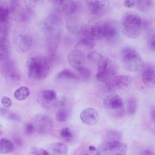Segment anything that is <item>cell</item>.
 Returning a JSON list of instances; mask_svg holds the SVG:
<instances>
[{"label":"cell","instance_id":"6da1fadb","mask_svg":"<svg viewBox=\"0 0 155 155\" xmlns=\"http://www.w3.org/2000/svg\"><path fill=\"white\" fill-rule=\"evenodd\" d=\"M28 77L35 81L43 80L53 69V61L48 56L39 53L31 54L26 62Z\"/></svg>","mask_w":155,"mask_h":155},{"label":"cell","instance_id":"7a4b0ae2","mask_svg":"<svg viewBox=\"0 0 155 155\" xmlns=\"http://www.w3.org/2000/svg\"><path fill=\"white\" fill-rule=\"evenodd\" d=\"M120 28L122 33L127 37L135 39L141 34L143 21L140 16L134 12H128L122 16Z\"/></svg>","mask_w":155,"mask_h":155},{"label":"cell","instance_id":"3957f363","mask_svg":"<svg viewBox=\"0 0 155 155\" xmlns=\"http://www.w3.org/2000/svg\"><path fill=\"white\" fill-rule=\"evenodd\" d=\"M12 39L15 49L20 53H25L29 51L33 43L32 33L29 28L26 26L16 28Z\"/></svg>","mask_w":155,"mask_h":155},{"label":"cell","instance_id":"277c9868","mask_svg":"<svg viewBox=\"0 0 155 155\" xmlns=\"http://www.w3.org/2000/svg\"><path fill=\"white\" fill-rule=\"evenodd\" d=\"M127 145L117 140H108L96 148V155H125Z\"/></svg>","mask_w":155,"mask_h":155},{"label":"cell","instance_id":"5b68a950","mask_svg":"<svg viewBox=\"0 0 155 155\" xmlns=\"http://www.w3.org/2000/svg\"><path fill=\"white\" fill-rule=\"evenodd\" d=\"M122 62L124 69L130 72H137L143 67V61L140 55L132 48H125L123 51Z\"/></svg>","mask_w":155,"mask_h":155},{"label":"cell","instance_id":"8992f818","mask_svg":"<svg viewBox=\"0 0 155 155\" xmlns=\"http://www.w3.org/2000/svg\"><path fill=\"white\" fill-rule=\"evenodd\" d=\"M96 79L99 82L106 83L115 77L118 71V65L114 59L105 58L100 65H98Z\"/></svg>","mask_w":155,"mask_h":155},{"label":"cell","instance_id":"52a82bcc","mask_svg":"<svg viewBox=\"0 0 155 155\" xmlns=\"http://www.w3.org/2000/svg\"><path fill=\"white\" fill-rule=\"evenodd\" d=\"M62 20L58 15L51 14L41 22V29L46 35H57L61 33Z\"/></svg>","mask_w":155,"mask_h":155},{"label":"cell","instance_id":"ba28073f","mask_svg":"<svg viewBox=\"0 0 155 155\" xmlns=\"http://www.w3.org/2000/svg\"><path fill=\"white\" fill-rule=\"evenodd\" d=\"M132 83V77L128 75H119L115 76L107 82H106V88L110 91L125 90L128 88Z\"/></svg>","mask_w":155,"mask_h":155},{"label":"cell","instance_id":"9c48e42d","mask_svg":"<svg viewBox=\"0 0 155 155\" xmlns=\"http://www.w3.org/2000/svg\"><path fill=\"white\" fill-rule=\"evenodd\" d=\"M59 98L56 91L51 89L43 90L38 94L37 101L39 104L44 108L51 109L56 107Z\"/></svg>","mask_w":155,"mask_h":155},{"label":"cell","instance_id":"30bf717a","mask_svg":"<svg viewBox=\"0 0 155 155\" xmlns=\"http://www.w3.org/2000/svg\"><path fill=\"white\" fill-rule=\"evenodd\" d=\"M31 122L34 127L35 132L38 134H47L53 128V120L46 115H37Z\"/></svg>","mask_w":155,"mask_h":155},{"label":"cell","instance_id":"8fae6325","mask_svg":"<svg viewBox=\"0 0 155 155\" xmlns=\"http://www.w3.org/2000/svg\"><path fill=\"white\" fill-rule=\"evenodd\" d=\"M87 6L91 14L94 16H102L106 14L110 9L109 0H87Z\"/></svg>","mask_w":155,"mask_h":155},{"label":"cell","instance_id":"7c38bea8","mask_svg":"<svg viewBox=\"0 0 155 155\" xmlns=\"http://www.w3.org/2000/svg\"><path fill=\"white\" fill-rule=\"evenodd\" d=\"M68 61L69 65L73 67L76 72L81 70L85 67L86 57L84 54L80 50H73L68 55Z\"/></svg>","mask_w":155,"mask_h":155},{"label":"cell","instance_id":"4fadbf2b","mask_svg":"<svg viewBox=\"0 0 155 155\" xmlns=\"http://www.w3.org/2000/svg\"><path fill=\"white\" fill-rule=\"evenodd\" d=\"M54 7L59 14L69 15L75 11L77 5L74 0H54Z\"/></svg>","mask_w":155,"mask_h":155},{"label":"cell","instance_id":"5bb4252c","mask_svg":"<svg viewBox=\"0 0 155 155\" xmlns=\"http://www.w3.org/2000/svg\"><path fill=\"white\" fill-rule=\"evenodd\" d=\"M120 37L119 29L113 22L103 23V39L110 43H116Z\"/></svg>","mask_w":155,"mask_h":155},{"label":"cell","instance_id":"9a60e30c","mask_svg":"<svg viewBox=\"0 0 155 155\" xmlns=\"http://www.w3.org/2000/svg\"><path fill=\"white\" fill-rule=\"evenodd\" d=\"M81 120L87 125H94L99 120V114L94 108L89 107L83 110L81 113Z\"/></svg>","mask_w":155,"mask_h":155},{"label":"cell","instance_id":"2e32d148","mask_svg":"<svg viewBox=\"0 0 155 155\" xmlns=\"http://www.w3.org/2000/svg\"><path fill=\"white\" fill-rule=\"evenodd\" d=\"M58 111L56 113V120L58 122H65L70 116V110L68 106V100L65 97L58 99L57 106Z\"/></svg>","mask_w":155,"mask_h":155},{"label":"cell","instance_id":"e0dca14e","mask_svg":"<svg viewBox=\"0 0 155 155\" xmlns=\"http://www.w3.org/2000/svg\"><path fill=\"white\" fill-rule=\"evenodd\" d=\"M103 105L106 108L112 110H119L124 108V101L119 95L110 94L103 98Z\"/></svg>","mask_w":155,"mask_h":155},{"label":"cell","instance_id":"ac0fdd59","mask_svg":"<svg viewBox=\"0 0 155 155\" xmlns=\"http://www.w3.org/2000/svg\"><path fill=\"white\" fill-rule=\"evenodd\" d=\"M142 81L146 87L155 88V65H148L143 69Z\"/></svg>","mask_w":155,"mask_h":155},{"label":"cell","instance_id":"d6986e66","mask_svg":"<svg viewBox=\"0 0 155 155\" xmlns=\"http://www.w3.org/2000/svg\"><path fill=\"white\" fill-rule=\"evenodd\" d=\"M84 35L92 39H103V23H95L84 30Z\"/></svg>","mask_w":155,"mask_h":155},{"label":"cell","instance_id":"ffe728a7","mask_svg":"<svg viewBox=\"0 0 155 155\" xmlns=\"http://www.w3.org/2000/svg\"><path fill=\"white\" fill-rule=\"evenodd\" d=\"M46 36H47L46 42H47V52L49 53L50 57H54L60 43L61 34L46 35Z\"/></svg>","mask_w":155,"mask_h":155},{"label":"cell","instance_id":"44dd1931","mask_svg":"<svg viewBox=\"0 0 155 155\" xmlns=\"http://www.w3.org/2000/svg\"><path fill=\"white\" fill-rule=\"evenodd\" d=\"M3 73L11 81H18L21 79V74L12 61H7L4 64Z\"/></svg>","mask_w":155,"mask_h":155},{"label":"cell","instance_id":"7402d4cb","mask_svg":"<svg viewBox=\"0 0 155 155\" xmlns=\"http://www.w3.org/2000/svg\"><path fill=\"white\" fill-rule=\"evenodd\" d=\"M66 29L69 33L73 35H77L81 32L82 27L79 20L75 17H70L66 21Z\"/></svg>","mask_w":155,"mask_h":155},{"label":"cell","instance_id":"603a6c76","mask_svg":"<svg viewBox=\"0 0 155 155\" xmlns=\"http://www.w3.org/2000/svg\"><path fill=\"white\" fill-rule=\"evenodd\" d=\"M48 152L50 155H66L68 147L66 144L63 143H54L49 146Z\"/></svg>","mask_w":155,"mask_h":155},{"label":"cell","instance_id":"cb8c5ba5","mask_svg":"<svg viewBox=\"0 0 155 155\" xmlns=\"http://www.w3.org/2000/svg\"><path fill=\"white\" fill-rule=\"evenodd\" d=\"M57 79L59 81H75L80 80V77H79L78 73L76 72H73L69 69H63L58 74Z\"/></svg>","mask_w":155,"mask_h":155},{"label":"cell","instance_id":"d4e9b609","mask_svg":"<svg viewBox=\"0 0 155 155\" xmlns=\"http://www.w3.org/2000/svg\"><path fill=\"white\" fill-rule=\"evenodd\" d=\"M10 54V43L7 37H1L0 38V61H5L9 58Z\"/></svg>","mask_w":155,"mask_h":155},{"label":"cell","instance_id":"484cf974","mask_svg":"<svg viewBox=\"0 0 155 155\" xmlns=\"http://www.w3.org/2000/svg\"><path fill=\"white\" fill-rule=\"evenodd\" d=\"M14 150V145L11 141L7 139L0 140V154L10 153Z\"/></svg>","mask_w":155,"mask_h":155},{"label":"cell","instance_id":"4316f807","mask_svg":"<svg viewBox=\"0 0 155 155\" xmlns=\"http://www.w3.org/2000/svg\"><path fill=\"white\" fill-rule=\"evenodd\" d=\"M30 95V90L26 87H20L14 91V98L18 101L25 100Z\"/></svg>","mask_w":155,"mask_h":155},{"label":"cell","instance_id":"83f0119b","mask_svg":"<svg viewBox=\"0 0 155 155\" xmlns=\"http://www.w3.org/2000/svg\"><path fill=\"white\" fill-rule=\"evenodd\" d=\"M105 58H106L102 54L99 53V52H96V51H92V52L89 53L87 56V59L91 63H93V64H95V65H100Z\"/></svg>","mask_w":155,"mask_h":155},{"label":"cell","instance_id":"f1b7e54d","mask_svg":"<svg viewBox=\"0 0 155 155\" xmlns=\"http://www.w3.org/2000/svg\"><path fill=\"white\" fill-rule=\"evenodd\" d=\"M137 6L142 11L147 12L153 8L154 0H136Z\"/></svg>","mask_w":155,"mask_h":155},{"label":"cell","instance_id":"f546056e","mask_svg":"<svg viewBox=\"0 0 155 155\" xmlns=\"http://www.w3.org/2000/svg\"><path fill=\"white\" fill-rule=\"evenodd\" d=\"M0 114L1 115L5 117H6L7 119H9L10 120L15 122H19L21 120V118L18 116V114H14V113L11 112L10 110H6V108H2L0 109Z\"/></svg>","mask_w":155,"mask_h":155},{"label":"cell","instance_id":"4dcf8cb0","mask_svg":"<svg viewBox=\"0 0 155 155\" xmlns=\"http://www.w3.org/2000/svg\"><path fill=\"white\" fill-rule=\"evenodd\" d=\"M137 110V102H136V98H129L127 102V112L129 115H133L136 112Z\"/></svg>","mask_w":155,"mask_h":155},{"label":"cell","instance_id":"1f68e13d","mask_svg":"<svg viewBox=\"0 0 155 155\" xmlns=\"http://www.w3.org/2000/svg\"><path fill=\"white\" fill-rule=\"evenodd\" d=\"M10 17V9L6 6H0V22H8Z\"/></svg>","mask_w":155,"mask_h":155},{"label":"cell","instance_id":"d6a6232c","mask_svg":"<svg viewBox=\"0 0 155 155\" xmlns=\"http://www.w3.org/2000/svg\"><path fill=\"white\" fill-rule=\"evenodd\" d=\"M78 44L80 46L86 47V48L91 49V48H93L94 46V40L91 39V38L84 35V37L81 39V41L79 42Z\"/></svg>","mask_w":155,"mask_h":155},{"label":"cell","instance_id":"836d02e7","mask_svg":"<svg viewBox=\"0 0 155 155\" xmlns=\"http://www.w3.org/2000/svg\"><path fill=\"white\" fill-rule=\"evenodd\" d=\"M59 134L63 140H65L67 141H70L73 140V132L69 128H63L62 129L60 130Z\"/></svg>","mask_w":155,"mask_h":155},{"label":"cell","instance_id":"e575fe53","mask_svg":"<svg viewBox=\"0 0 155 155\" xmlns=\"http://www.w3.org/2000/svg\"><path fill=\"white\" fill-rule=\"evenodd\" d=\"M147 43L150 48L155 51V29L151 30L148 34Z\"/></svg>","mask_w":155,"mask_h":155},{"label":"cell","instance_id":"d590c367","mask_svg":"<svg viewBox=\"0 0 155 155\" xmlns=\"http://www.w3.org/2000/svg\"><path fill=\"white\" fill-rule=\"evenodd\" d=\"M107 137H108L109 140H117V141H120L122 136L121 133L117 132V131H110L107 134Z\"/></svg>","mask_w":155,"mask_h":155},{"label":"cell","instance_id":"8d00e7d4","mask_svg":"<svg viewBox=\"0 0 155 155\" xmlns=\"http://www.w3.org/2000/svg\"><path fill=\"white\" fill-rule=\"evenodd\" d=\"M9 25L8 22H0V38L7 37Z\"/></svg>","mask_w":155,"mask_h":155},{"label":"cell","instance_id":"74e56055","mask_svg":"<svg viewBox=\"0 0 155 155\" xmlns=\"http://www.w3.org/2000/svg\"><path fill=\"white\" fill-rule=\"evenodd\" d=\"M28 155H50L49 152L42 148H33L28 152Z\"/></svg>","mask_w":155,"mask_h":155},{"label":"cell","instance_id":"f35d334b","mask_svg":"<svg viewBox=\"0 0 155 155\" xmlns=\"http://www.w3.org/2000/svg\"><path fill=\"white\" fill-rule=\"evenodd\" d=\"M78 73L79 77L80 78H83V79H87L90 77V71H89L88 69H87L86 67H84V69H82L81 70L78 71L77 72Z\"/></svg>","mask_w":155,"mask_h":155},{"label":"cell","instance_id":"ab89813d","mask_svg":"<svg viewBox=\"0 0 155 155\" xmlns=\"http://www.w3.org/2000/svg\"><path fill=\"white\" fill-rule=\"evenodd\" d=\"M1 103H2V106L5 107V108L8 109L10 108V106H12V101L9 97L4 96L2 97V98L1 99Z\"/></svg>","mask_w":155,"mask_h":155},{"label":"cell","instance_id":"60d3db41","mask_svg":"<svg viewBox=\"0 0 155 155\" xmlns=\"http://www.w3.org/2000/svg\"><path fill=\"white\" fill-rule=\"evenodd\" d=\"M25 131V133L27 135H31V134L35 133V129H34V127L31 124V122H29V123H28L26 124Z\"/></svg>","mask_w":155,"mask_h":155},{"label":"cell","instance_id":"b9f144b4","mask_svg":"<svg viewBox=\"0 0 155 155\" xmlns=\"http://www.w3.org/2000/svg\"><path fill=\"white\" fill-rule=\"evenodd\" d=\"M124 6L128 8H132L136 4V0H124Z\"/></svg>","mask_w":155,"mask_h":155},{"label":"cell","instance_id":"7bdbcfd3","mask_svg":"<svg viewBox=\"0 0 155 155\" xmlns=\"http://www.w3.org/2000/svg\"><path fill=\"white\" fill-rule=\"evenodd\" d=\"M141 153L142 155H155L154 151H153V150L150 149V148H146V149H143Z\"/></svg>","mask_w":155,"mask_h":155},{"label":"cell","instance_id":"ee69618b","mask_svg":"<svg viewBox=\"0 0 155 155\" xmlns=\"http://www.w3.org/2000/svg\"><path fill=\"white\" fill-rule=\"evenodd\" d=\"M150 117H151V120L153 124H155V106H152L150 108Z\"/></svg>","mask_w":155,"mask_h":155},{"label":"cell","instance_id":"f6af8a7d","mask_svg":"<svg viewBox=\"0 0 155 155\" xmlns=\"http://www.w3.org/2000/svg\"><path fill=\"white\" fill-rule=\"evenodd\" d=\"M79 155H96V153H95V151H91V150H89V151L83 152V153H81V154Z\"/></svg>","mask_w":155,"mask_h":155},{"label":"cell","instance_id":"bcb514c9","mask_svg":"<svg viewBox=\"0 0 155 155\" xmlns=\"http://www.w3.org/2000/svg\"><path fill=\"white\" fill-rule=\"evenodd\" d=\"M30 1H31V3L32 4L40 3V2H43V0H30Z\"/></svg>","mask_w":155,"mask_h":155},{"label":"cell","instance_id":"7dc6e473","mask_svg":"<svg viewBox=\"0 0 155 155\" xmlns=\"http://www.w3.org/2000/svg\"><path fill=\"white\" fill-rule=\"evenodd\" d=\"M1 135H2V132H0V136H1Z\"/></svg>","mask_w":155,"mask_h":155}]
</instances>
